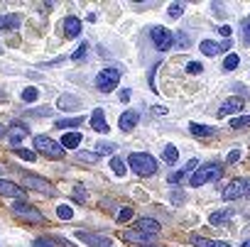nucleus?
<instances>
[{
    "mask_svg": "<svg viewBox=\"0 0 250 247\" xmlns=\"http://www.w3.org/2000/svg\"><path fill=\"white\" fill-rule=\"evenodd\" d=\"M128 164H130V169H133L135 174H140V176H152V174L157 171V162H155L152 154L135 152V154L128 157Z\"/></svg>",
    "mask_w": 250,
    "mask_h": 247,
    "instance_id": "f257e3e1",
    "label": "nucleus"
},
{
    "mask_svg": "<svg viewBox=\"0 0 250 247\" xmlns=\"http://www.w3.org/2000/svg\"><path fill=\"white\" fill-rule=\"evenodd\" d=\"M35 150H40L44 157H49V159H62L64 157V147L57 142V140H52V137H47V135H37L35 137Z\"/></svg>",
    "mask_w": 250,
    "mask_h": 247,
    "instance_id": "f03ea898",
    "label": "nucleus"
},
{
    "mask_svg": "<svg viewBox=\"0 0 250 247\" xmlns=\"http://www.w3.org/2000/svg\"><path fill=\"white\" fill-rule=\"evenodd\" d=\"M221 174H223V169L218 164H206V167H201L191 174V186H204L208 181H218Z\"/></svg>",
    "mask_w": 250,
    "mask_h": 247,
    "instance_id": "7ed1b4c3",
    "label": "nucleus"
},
{
    "mask_svg": "<svg viewBox=\"0 0 250 247\" xmlns=\"http://www.w3.org/2000/svg\"><path fill=\"white\" fill-rule=\"evenodd\" d=\"M245 196H250V179H233L223 189V201H238Z\"/></svg>",
    "mask_w": 250,
    "mask_h": 247,
    "instance_id": "20e7f679",
    "label": "nucleus"
},
{
    "mask_svg": "<svg viewBox=\"0 0 250 247\" xmlns=\"http://www.w3.org/2000/svg\"><path fill=\"white\" fill-rule=\"evenodd\" d=\"M150 39L155 42V47L160 52H169L174 47V32H169L167 27H152L150 30Z\"/></svg>",
    "mask_w": 250,
    "mask_h": 247,
    "instance_id": "39448f33",
    "label": "nucleus"
},
{
    "mask_svg": "<svg viewBox=\"0 0 250 247\" xmlns=\"http://www.w3.org/2000/svg\"><path fill=\"white\" fill-rule=\"evenodd\" d=\"M118 83H120V71H118V69H103V71L96 76V88L103 91V93L113 91Z\"/></svg>",
    "mask_w": 250,
    "mask_h": 247,
    "instance_id": "423d86ee",
    "label": "nucleus"
},
{
    "mask_svg": "<svg viewBox=\"0 0 250 247\" xmlns=\"http://www.w3.org/2000/svg\"><path fill=\"white\" fill-rule=\"evenodd\" d=\"M13 213H15L18 218L27 220V223H42V220H44V215H42L37 208H32L30 203H22V201H18V203L13 206Z\"/></svg>",
    "mask_w": 250,
    "mask_h": 247,
    "instance_id": "0eeeda50",
    "label": "nucleus"
},
{
    "mask_svg": "<svg viewBox=\"0 0 250 247\" xmlns=\"http://www.w3.org/2000/svg\"><path fill=\"white\" fill-rule=\"evenodd\" d=\"M76 237L81 242H86L88 247H113V240L105 237V235H96V232H86V230H79Z\"/></svg>",
    "mask_w": 250,
    "mask_h": 247,
    "instance_id": "6e6552de",
    "label": "nucleus"
},
{
    "mask_svg": "<svg viewBox=\"0 0 250 247\" xmlns=\"http://www.w3.org/2000/svg\"><path fill=\"white\" fill-rule=\"evenodd\" d=\"M25 186H27V189H35V191H40V193H47V196L54 193L52 184L44 181V179H40V176H25Z\"/></svg>",
    "mask_w": 250,
    "mask_h": 247,
    "instance_id": "1a4fd4ad",
    "label": "nucleus"
},
{
    "mask_svg": "<svg viewBox=\"0 0 250 247\" xmlns=\"http://www.w3.org/2000/svg\"><path fill=\"white\" fill-rule=\"evenodd\" d=\"M138 122H140V113H138V110H128V113H123V115H120L118 125H120V130L125 133V130H135Z\"/></svg>",
    "mask_w": 250,
    "mask_h": 247,
    "instance_id": "9d476101",
    "label": "nucleus"
},
{
    "mask_svg": "<svg viewBox=\"0 0 250 247\" xmlns=\"http://www.w3.org/2000/svg\"><path fill=\"white\" fill-rule=\"evenodd\" d=\"M27 133H30V130H27L25 125H20V122H15V125L10 128V133H8V140H10V145H13V147L18 150V147H20V142H22V140L27 137Z\"/></svg>",
    "mask_w": 250,
    "mask_h": 247,
    "instance_id": "9b49d317",
    "label": "nucleus"
},
{
    "mask_svg": "<svg viewBox=\"0 0 250 247\" xmlns=\"http://www.w3.org/2000/svg\"><path fill=\"white\" fill-rule=\"evenodd\" d=\"M91 128H93L96 133H108V130H110V128H108V120H105V115H103L101 108H96V110L91 113Z\"/></svg>",
    "mask_w": 250,
    "mask_h": 247,
    "instance_id": "f8f14e48",
    "label": "nucleus"
},
{
    "mask_svg": "<svg viewBox=\"0 0 250 247\" xmlns=\"http://www.w3.org/2000/svg\"><path fill=\"white\" fill-rule=\"evenodd\" d=\"M238 110H243V98H228V100H223V105H221V110H218V117H223V115H233V113H238Z\"/></svg>",
    "mask_w": 250,
    "mask_h": 247,
    "instance_id": "ddd939ff",
    "label": "nucleus"
},
{
    "mask_svg": "<svg viewBox=\"0 0 250 247\" xmlns=\"http://www.w3.org/2000/svg\"><path fill=\"white\" fill-rule=\"evenodd\" d=\"M0 193L10 196V198H22V196H25V189H20V186L13 184V181H3V179H0Z\"/></svg>",
    "mask_w": 250,
    "mask_h": 247,
    "instance_id": "4468645a",
    "label": "nucleus"
},
{
    "mask_svg": "<svg viewBox=\"0 0 250 247\" xmlns=\"http://www.w3.org/2000/svg\"><path fill=\"white\" fill-rule=\"evenodd\" d=\"M135 228H138L140 232H147V235H157V232H160V223H157L155 218H140Z\"/></svg>",
    "mask_w": 250,
    "mask_h": 247,
    "instance_id": "2eb2a0df",
    "label": "nucleus"
},
{
    "mask_svg": "<svg viewBox=\"0 0 250 247\" xmlns=\"http://www.w3.org/2000/svg\"><path fill=\"white\" fill-rule=\"evenodd\" d=\"M155 235H147V232H140V230H128L123 235V240L125 242H138V245H145V242H150Z\"/></svg>",
    "mask_w": 250,
    "mask_h": 247,
    "instance_id": "dca6fc26",
    "label": "nucleus"
},
{
    "mask_svg": "<svg viewBox=\"0 0 250 247\" xmlns=\"http://www.w3.org/2000/svg\"><path fill=\"white\" fill-rule=\"evenodd\" d=\"M18 27H20V15H13V13L0 15V30H3V32H8V30H18Z\"/></svg>",
    "mask_w": 250,
    "mask_h": 247,
    "instance_id": "f3484780",
    "label": "nucleus"
},
{
    "mask_svg": "<svg viewBox=\"0 0 250 247\" xmlns=\"http://www.w3.org/2000/svg\"><path fill=\"white\" fill-rule=\"evenodd\" d=\"M64 35L66 37H79L81 35V20L79 18H66L64 20Z\"/></svg>",
    "mask_w": 250,
    "mask_h": 247,
    "instance_id": "a211bd4d",
    "label": "nucleus"
},
{
    "mask_svg": "<svg viewBox=\"0 0 250 247\" xmlns=\"http://www.w3.org/2000/svg\"><path fill=\"white\" fill-rule=\"evenodd\" d=\"M81 140H83L81 133H66L64 140H62V147H64V150H76V147L81 145Z\"/></svg>",
    "mask_w": 250,
    "mask_h": 247,
    "instance_id": "6ab92c4d",
    "label": "nucleus"
},
{
    "mask_svg": "<svg viewBox=\"0 0 250 247\" xmlns=\"http://www.w3.org/2000/svg\"><path fill=\"white\" fill-rule=\"evenodd\" d=\"M189 133H191L194 137H211V135H213V128L199 125V122H191V125H189Z\"/></svg>",
    "mask_w": 250,
    "mask_h": 247,
    "instance_id": "aec40b11",
    "label": "nucleus"
},
{
    "mask_svg": "<svg viewBox=\"0 0 250 247\" xmlns=\"http://www.w3.org/2000/svg\"><path fill=\"white\" fill-rule=\"evenodd\" d=\"M191 242L196 247H230L228 242H221V240H208V237H191Z\"/></svg>",
    "mask_w": 250,
    "mask_h": 247,
    "instance_id": "412c9836",
    "label": "nucleus"
},
{
    "mask_svg": "<svg viewBox=\"0 0 250 247\" xmlns=\"http://www.w3.org/2000/svg\"><path fill=\"white\" fill-rule=\"evenodd\" d=\"M54 125L59 128V130H66V128H79V125H83V117L79 115V117H64V120H57Z\"/></svg>",
    "mask_w": 250,
    "mask_h": 247,
    "instance_id": "4be33fe9",
    "label": "nucleus"
},
{
    "mask_svg": "<svg viewBox=\"0 0 250 247\" xmlns=\"http://www.w3.org/2000/svg\"><path fill=\"white\" fill-rule=\"evenodd\" d=\"M57 105H59L62 110H69V108H79V105H81V100H79L76 95H59Z\"/></svg>",
    "mask_w": 250,
    "mask_h": 247,
    "instance_id": "5701e85b",
    "label": "nucleus"
},
{
    "mask_svg": "<svg viewBox=\"0 0 250 247\" xmlns=\"http://www.w3.org/2000/svg\"><path fill=\"white\" fill-rule=\"evenodd\" d=\"M162 159H165V164H174V162L179 159V150H177L174 145H167V147L162 150Z\"/></svg>",
    "mask_w": 250,
    "mask_h": 247,
    "instance_id": "b1692460",
    "label": "nucleus"
},
{
    "mask_svg": "<svg viewBox=\"0 0 250 247\" xmlns=\"http://www.w3.org/2000/svg\"><path fill=\"white\" fill-rule=\"evenodd\" d=\"M201 52H204L206 57H216V54L221 52V44H216V42H211V39H204V42H201Z\"/></svg>",
    "mask_w": 250,
    "mask_h": 247,
    "instance_id": "393cba45",
    "label": "nucleus"
},
{
    "mask_svg": "<svg viewBox=\"0 0 250 247\" xmlns=\"http://www.w3.org/2000/svg\"><path fill=\"white\" fill-rule=\"evenodd\" d=\"M230 220V210H223V213H211L208 223L211 225H221V223H228Z\"/></svg>",
    "mask_w": 250,
    "mask_h": 247,
    "instance_id": "a878e982",
    "label": "nucleus"
},
{
    "mask_svg": "<svg viewBox=\"0 0 250 247\" xmlns=\"http://www.w3.org/2000/svg\"><path fill=\"white\" fill-rule=\"evenodd\" d=\"M240 35H243V44L250 47V15L240 22Z\"/></svg>",
    "mask_w": 250,
    "mask_h": 247,
    "instance_id": "bb28decb",
    "label": "nucleus"
},
{
    "mask_svg": "<svg viewBox=\"0 0 250 247\" xmlns=\"http://www.w3.org/2000/svg\"><path fill=\"white\" fill-rule=\"evenodd\" d=\"M37 98H40V91H37L35 86H27V88L22 91V100H25V103H35Z\"/></svg>",
    "mask_w": 250,
    "mask_h": 247,
    "instance_id": "cd10ccee",
    "label": "nucleus"
},
{
    "mask_svg": "<svg viewBox=\"0 0 250 247\" xmlns=\"http://www.w3.org/2000/svg\"><path fill=\"white\" fill-rule=\"evenodd\" d=\"M110 169H113L115 176H125V162H123V159L113 157V159H110Z\"/></svg>",
    "mask_w": 250,
    "mask_h": 247,
    "instance_id": "c85d7f7f",
    "label": "nucleus"
},
{
    "mask_svg": "<svg viewBox=\"0 0 250 247\" xmlns=\"http://www.w3.org/2000/svg\"><path fill=\"white\" fill-rule=\"evenodd\" d=\"M230 128H235V130H240V128H250V115L233 117V120H230Z\"/></svg>",
    "mask_w": 250,
    "mask_h": 247,
    "instance_id": "c756f323",
    "label": "nucleus"
},
{
    "mask_svg": "<svg viewBox=\"0 0 250 247\" xmlns=\"http://www.w3.org/2000/svg\"><path fill=\"white\" fill-rule=\"evenodd\" d=\"M57 215H59L62 220H71V218H74V210H71V206L62 203V206H57Z\"/></svg>",
    "mask_w": 250,
    "mask_h": 247,
    "instance_id": "7c9ffc66",
    "label": "nucleus"
},
{
    "mask_svg": "<svg viewBox=\"0 0 250 247\" xmlns=\"http://www.w3.org/2000/svg\"><path fill=\"white\" fill-rule=\"evenodd\" d=\"M238 64H240L238 54H228V57H226V61H223V71H233Z\"/></svg>",
    "mask_w": 250,
    "mask_h": 247,
    "instance_id": "2f4dec72",
    "label": "nucleus"
},
{
    "mask_svg": "<svg viewBox=\"0 0 250 247\" xmlns=\"http://www.w3.org/2000/svg\"><path fill=\"white\" fill-rule=\"evenodd\" d=\"M96 150H98V154H113L118 147H115L113 142H98V145H96Z\"/></svg>",
    "mask_w": 250,
    "mask_h": 247,
    "instance_id": "473e14b6",
    "label": "nucleus"
},
{
    "mask_svg": "<svg viewBox=\"0 0 250 247\" xmlns=\"http://www.w3.org/2000/svg\"><path fill=\"white\" fill-rule=\"evenodd\" d=\"M174 44H177L179 49H187V47L191 44V39H189V35H184V32H179V35H177V39H174Z\"/></svg>",
    "mask_w": 250,
    "mask_h": 247,
    "instance_id": "72a5a7b5",
    "label": "nucleus"
},
{
    "mask_svg": "<svg viewBox=\"0 0 250 247\" xmlns=\"http://www.w3.org/2000/svg\"><path fill=\"white\" fill-rule=\"evenodd\" d=\"M86 52H88V42H81V44H79V49L71 54V59H74V61H79V59H83V57H86Z\"/></svg>",
    "mask_w": 250,
    "mask_h": 247,
    "instance_id": "f704fd0d",
    "label": "nucleus"
},
{
    "mask_svg": "<svg viewBox=\"0 0 250 247\" xmlns=\"http://www.w3.org/2000/svg\"><path fill=\"white\" fill-rule=\"evenodd\" d=\"M182 13H184V5H182V3H172V5H169V18L177 20Z\"/></svg>",
    "mask_w": 250,
    "mask_h": 247,
    "instance_id": "c9c22d12",
    "label": "nucleus"
},
{
    "mask_svg": "<svg viewBox=\"0 0 250 247\" xmlns=\"http://www.w3.org/2000/svg\"><path fill=\"white\" fill-rule=\"evenodd\" d=\"M15 152H18V154H20L22 159H27V162H35V159H37V154H35L32 150H22V147H18Z\"/></svg>",
    "mask_w": 250,
    "mask_h": 247,
    "instance_id": "e433bc0d",
    "label": "nucleus"
},
{
    "mask_svg": "<svg viewBox=\"0 0 250 247\" xmlns=\"http://www.w3.org/2000/svg\"><path fill=\"white\" fill-rule=\"evenodd\" d=\"M184 179H187V171H184V169H182V171H174V174L167 176L169 184H179V181H184Z\"/></svg>",
    "mask_w": 250,
    "mask_h": 247,
    "instance_id": "4c0bfd02",
    "label": "nucleus"
},
{
    "mask_svg": "<svg viewBox=\"0 0 250 247\" xmlns=\"http://www.w3.org/2000/svg\"><path fill=\"white\" fill-rule=\"evenodd\" d=\"M32 247H54V240L52 237H37L32 242Z\"/></svg>",
    "mask_w": 250,
    "mask_h": 247,
    "instance_id": "58836bf2",
    "label": "nucleus"
},
{
    "mask_svg": "<svg viewBox=\"0 0 250 247\" xmlns=\"http://www.w3.org/2000/svg\"><path fill=\"white\" fill-rule=\"evenodd\" d=\"M133 218V208H123L120 213H118V220L120 223H125V220H130Z\"/></svg>",
    "mask_w": 250,
    "mask_h": 247,
    "instance_id": "ea45409f",
    "label": "nucleus"
},
{
    "mask_svg": "<svg viewBox=\"0 0 250 247\" xmlns=\"http://www.w3.org/2000/svg\"><path fill=\"white\" fill-rule=\"evenodd\" d=\"M187 71H189V74H201V71H204V66H201L199 61H191V64L187 66Z\"/></svg>",
    "mask_w": 250,
    "mask_h": 247,
    "instance_id": "a19ab883",
    "label": "nucleus"
},
{
    "mask_svg": "<svg viewBox=\"0 0 250 247\" xmlns=\"http://www.w3.org/2000/svg\"><path fill=\"white\" fill-rule=\"evenodd\" d=\"M211 8L216 10L213 15H218V18H223V15H226V8H223V5H218V3H211Z\"/></svg>",
    "mask_w": 250,
    "mask_h": 247,
    "instance_id": "79ce46f5",
    "label": "nucleus"
},
{
    "mask_svg": "<svg viewBox=\"0 0 250 247\" xmlns=\"http://www.w3.org/2000/svg\"><path fill=\"white\" fill-rule=\"evenodd\" d=\"M196 167H199V162H196V159H189L187 167H184V171H187V174H189V171H196Z\"/></svg>",
    "mask_w": 250,
    "mask_h": 247,
    "instance_id": "37998d69",
    "label": "nucleus"
},
{
    "mask_svg": "<svg viewBox=\"0 0 250 247\" xmlns=\"http://www.w3.org/2000/svg\"><path fill=\"white\" fill-rule=\"evenodd\" d=\"M230 32H233V30H230L228 25H223V27H218V35H221V37H226V39L230 37Z\"/></svg>",
    "mask_w": 250,
    "mask_h": 247,
    "instance_id": "c03bdc74",
    "label": "nucleus"
},
{
    "mask_svg": "<svg viewBox=\"0 0 250 247\" xmlns=\"http://www.w3.org/2000/svg\"><path fill=\"white\" fill-rule=\"evenodd\" d=\"M238 159H240V152H238V150H233V152L228 154V164H233V162H238Z\"/></svg>",
    "mask_w": 250,
    "mask_h": 247,
    "instance_id": "a18cd8bd",
    "label": "nucleus"
},
{
    "mask_svg": "<svg viewBox=\"0 0 250 247\" xmlns=\"http://www.w3.org/2000/svg\"><path fill=\"white\" fill-rule=\"evenodd\" d=\"M74 196H76V201H86V193H83V189H81V186H76Z\"/></svg>",
    "mask_w": 250,
    "mask_h": 247,
    "instance_id": "49530a36",
    "label": "nucleus"
},
{
    "mask_svg": "<svg viewBox=\"0 0 250 247\" xmlns=\"http://www.w3.org/2000/svg\"><path fill=\"white\" fill-rule=\"evenodd\" d=\"M172 201L182 203V201H187V193H184V196H182V193H172Z\"/></svg>",
    "mask_w": 250,
    "mask_h": 247,
    "instance_id": "de8ad7c7",
    "label": "nucleus"
},
{
    "mask_svg": "<svg viewBox=\"0 0 250 247\" xmlns=\"http://www.w3.org/2000/svg\"><path fill=\"white\" fill-rule=\"evenodd\" d=\"M79 157H81L83 162H93V159H96V154H79Z\"/></svg>",
    "mask_w": 250,
    "mask_h": 247,
    "instance_id": "09e8293b",
    "label": "nucleus"
},
{
    "mask_svg": "<svg viewBox=\"0 0 250 247\" xmlns=\"http://www.w3.org/2000/svg\"><path fill=\"white\" fill-rule=\"evenodd\" d=\"M120 100H123V103L130 100V91H123V93H120Z\"/></svg>",
    "mask_w": 250,
    "mask_h": 247,
    "instance_id": "8fccbe9b",
    "label": "nucleus"
},
{
    "mask_svg": "<svg viewBox=\"0 0 250 247\" xmlns=\"http://www.w3.org/2000/svg\"><path fill=\"white\" fill-rule=\"evenodd\" d=\"M8 133H10V130H8V128H5V125H0V140H3V137H5V135H8Z\"/></svg>",
    "mask_w": 250,
    "mask_h": 247,
    "instance_id": "3c124183",
    "label": "nucleus"
},
{
    "mask_svg": "<svg viewBox=\"0 0 250 247\" xmlns=\"http://www.w3.org/2000/svg\"><path fill=\"white\" fill-rule=\"evenodd\" d=\"M240 247H250V240H243V245Z\"/></svg>",
    "mask_w": 250,
    "mask_h": 247,
    "instance_id": "603ef678",
    "label": "nucleus"
},
{
    "mask_svg": "<svg viewBox=\"0 0 250 247\" xmlns=\"http://www.w3.org/2000/svg\"><path fill=\"white\" fill-rule=\"evenodd\" d=\"M3 98H5V93H3V91H0V100H3Z\"/></svg>",
    "mask_w": 250,
    "mask_h": 247,
    "instance_id": "864d4df0",
    "label": "nucleus"
},
{
    "mask_svg": "<svg viewBox=\"0 0 250 247\" xmlns=\"http://www.w3.org/2000/svg\"><path fill=\"white\" fill-rule=\"evenodd\" d=\"M147 247H155V245H147Z\"/></svg>",
    "mask_w": 250,
    "mask_h": 247,
    "instance_id": "5fc2aeb1",
    "label": "nucleus"
}]
</instances>
